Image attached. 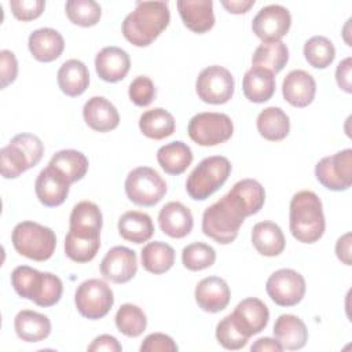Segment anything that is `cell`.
<instances>
[{"instance_id":"obj_1","label":"cell","mask_w":352,"mask_h":352,"mask_svg":"<svg viewBox=\"0 0 352 352\" xmlns=\"http://www.w3.org/2000/svg\"><path fill=\"white\" fill-rule=\"evenodd\" d=\"M166 1H138L122 22L124 37L136 47L150 45L169 25Z\"/></svg>"},{"instance_id":"obj_2","label":"cell","mask_w":352,"mask_h":352,"mask_svg":"<svg viewBox=\"0 0 352 352\" xmlns=\"http://www.w3.org/2000/svg\"><path fill=\"white\" fill-rule=\"evenodd\" d=\"M248 212L242 202L230 191L208 206L202 216V231L217 243L228 245L238 236Z\"/></svg>"},{"instance_id":"obj_3","label":"cell","mask_w":352,"mask_h":352,"mask_svg":"<svg viewBox=\"0 0 352 352\" xmlns=\"http://www.w3.org/2000/svg\"><path fill=\"white\" fill-rule=\"evenodd\" d=\"M289 227L292 235L302 243L319 241L324 232V214L320 198L309 190L293 195L289 209Z\"/></svg>"},{"instance_id":"obj_4","label":"cell","mask_w":352,"mask_h":352,"mask_svg":"<svg viewBox=\"0 0 352 352\" xmlns=\"http://www.w3.org/2000/svg\"><path fill=\"white\" fill-rule=\"evenodd\" d=\"M11 285L22 298L33 301L38 307L55 305L63 293L59 276L51 272H40L28 265H19L11 272Z\"/></svg>"},{"instance_id":"obj_5","label":"cell","mask_w":352,"mask_h":352,"mask_svg":"<svg viewBox=\"0 0 352 352\" xmlns=\"http://www.w3.org/2000/svg\"><path fill=\"white\" fill-rule=\"evenodd\" d=\"M44 144L33 133L15 135L11 142L0 150V169L4 179H15L43 158Z\"/></svg>"},{"instance_id":"obj_6","label":"cell","mask_w":352,"mask_h":352,"mask_svg":"<svg viewBox=\"0 0 352 352\" xmlns=\"http://www.w3.org/2000/svg\"><path fill=\"white\" fill-rule=\"evenodd\" d=\"M14 249L34 261H45L52 257L56 248L55 232L36 221L18 223L11 235Z\"/></svg>"},{"instance_id":"obj_7","label":"cell","mask_w":352,"mask_h":352,"mask_svg":"<svg viewBox=\"0 0 352 352\" xmlns=\"http://www.w3.org/2000/svg\"><path fill=\"white\" fill-rule=\"evenodd\" d=\"M231 162L223 155L204 158L186 182L187 194L195 201H204L216 192L228 179Z\"/></svg>"},{"instance_id":"obj_8","label":"cell","mask_w":352,"mask_h":352,"mask_svg":"<svg viewBox=\"0 0 352 352\" xmlns=\"http://www.w3.org/2000/svg\"><path fill=\"white\" fill-rule=\"evenodd\" d=\"M166 183L160 173L150 166L132 169L125 179L128 199L139 206H154L166 194Z\"/></svg>"},{"instance_id":"obj_9","label":"cell","mask_w":352,"mask_h":352,"mask_svg":"<svg viewBox=\"0 0 352 352\" xmlns=\"http://www.w3.org/2000/svg\"><path fill=\"white\" fill-rule=\"evenodd\" d=\"M187 132L190 139L199 146H217L232 136L234 124L224 113L204 111L190 120Z\"/></svg>"},{"instance_id":"obj_10","label":"cell","mask_w":352,"mask_h":352,"mask_svg":"<svg viewBox=\"0 0 352 352\" xmlns=\"http://www.w3.org/2000/svg\"><path fill=\"white\" fill-rule=\"evenodd\" d=\"M74 304L81 316L95 320L109 314L114 304V294L104 280L88 279L76 289Z\"/></svg>"},{"instance_id":"obj_11","label":"cell","mask_w":352,"mask_h":352,"mask_svg":"<svg viewBox=\"0 0 352 352\" xmlns=\"http://www.w3.org/2000/svg\"><path fill=\"white\" fill-rule=\"evenodd\" d=\"M235 81L230 70L223 66L212 65L201 70L195 81L198 98L209 104L227 103L234 95Z\"/></svg>"},{"instance_id":"obj_12","label":"cell","mask_w":352,"mask_h":352,"mask_svg":"<svg viewBox=\"0 0 352 352\" xmlns=\"http://www.w3.org/2000/svg\"><path fill=\"white\" fill-rule=\"evenodd\" d=\"M315 176L327 190H348L352 184V150L345 148L322 158L315 166Z\"/></svg>"},{"instance_id":"obj_13","label":"cell","mask_w":352,"mask_h":352,"mask_svg":"<svg viewBox=\"0 0 352 352\" xmlns=\"http://www.w3.org/2000/svg\"><path fill=\"white\" fill-rule=\"evenodd\" d=\"M265 290L275 304L293 307L297 305L305 294V279L300 272L292 268H282L268 278Z\"/></svg>"},{"instance_id":"obj_14","label":"cell","mask_w":352,"mask_h":352,"mask_svg":"<svg viewBox=\"0 0 352 352\" xmlns=\"http://www.w3.org/2000/svg\"><path fill=\"white\" fill-rule=\"evenodd\" d=\"M292 25V15L289 10L279 4H270L263 7L252 22L253 33L267 41H280L287 34Z\"/></svg>"},{"instance_id":"obj_15","label":"cell","mask_w":352,"mask_h":352,"mask_svg":"<svg viewBox=\"0 0 352 352\" xmlns=\"http://www.w3.org/2000/svg\"><path fill=\"white\" fill-rule=\"evenodd\" d=\"M100 230L92 226H69L65 253L76 263L91 261L100 248Z\"/></svg>"},{"instance_id":"obj_16","label":"cell","mask_w":352,"mask_h":352,"mask_svg":"<svg viewBox=\"0 0 352 352\" xmlns=\"http://www.w3.org/2000/svg\"><path fill=\"white\" fill-rule=\"evenodd\" d=\"M138 271L135 250L125 246L111 248L100 261V274L114 283L129 282Z\"/></svg>"},{"instance_id":"obj_17","label":"cell","mask_w":352,"mask_h":352,"mask_svg":"<svg viewBox=\"0 0 352 352\" xmlns=\"http://www.w3.org/2000/svg\"><path fill=\"white\" fill-rule=\"evenodd\" d=\"M69 190L70 183L67 179L51 165L44 168L34 182L36 195L38 201L47 208L62 205L69 195Z\"/></svg>"},{"instance_id":"obj_18","label":"cell","mask_w":352,"mask_h":352,"mask_svg":"<svg viewBox=\"0 0 352 352\" xmlns=\"http://www.w3.org/2000/svg\"><path fill=\"white\" fill-rule=\"evenodd\" d=\"M231 316L238 327L250 338L267 327L270 311L260 298L248 297L235 307Z\"/></svg>"},{"instance_id":"obj_19","label":"cell","mask_w":352,"mask_h":352,"mask_svg":"<svg viewBox=\"0 0 352 352\" xmlns=\"http://www.w3.org/2000/svg\"><path fill=\"white\" fill-rule=\"evenodd\" d=\"M195 301L198 307L209 314L223 311L231 298L227 282L220 276H206L201 279L195 287Z\"/></svg>"},{"instance_id":"obj_20","label":"cell","mask_w":352,"mask_h":352,"mask_svg":"<svg viewBox=\"0 0 352 352\" xmlns=\"http://www.w3.org/2000/svg\"><path fill=\"white\" fill-rule=\"evenodd\" d=\"M131 67V59L126 51L120 47H104L95 58V70L106 82H118L125 78Z\"/></svg>"},{"instance_id":"obj_21","label":"cell","mask_w":352,"mask_h":352,"mask_svg":"<svg viewBox=\"0 0 352 352\" xmlns=\"http://www.w3.org/2000/svg\"><path fill=\"white\" fill-rule=\"evenodd\" d=\"M158 224L164 234L180 239L191 232L194 219L191 210L186 205L172 201L161 208L158 213Z\"/></svg>"},{"instance_id":"obj_22","label":"cell","mask_w":352,"mask_h":352,"mask_svg":"<svg viewBox=\"0 0 352 352\" xmlns=\"http://www.w3.org/2000/svg\"><path fill=\"white\" fill-rule=\"evenodd\" d=\"M282 94L287 103L294 107H307L316 94L315 78L305 70H292L282 82Z\"/></svg>"},{"instance_id":"obj_23","label":"cell","mask_w":352,"mask_h":352,"mask_svg":"<svg viewBox=\"0 0 352 352\" xmlns=\"http://www.w3.org/2000/svg\"><path fill=\"white\" fill-rule=\"evenodd\" d=\"M85 124L96 132H110L120 124V114L116 106L103 96H92L82 107Z\"/></svg>"},{"instance_id":"obj_24","label":"cell","mask_w":352,"mask_h":352,"mask_svg":"<svg viewBox=\"0 0 352 352\" xmlns=\"http://www.w3.org/2000/svg\"><path fill=\"white\" fill-rule=\"evenodd\" d=\"M177 10L184 26L194 33H206L214 25L212 0H179Z\"/></svg>"},{"instance_id":"obj_25","label":"cell","mask_w":352,"mask_h":352,"mask_svg":"<svg viewBox=\"0 0 352 352\" xmlns=\"http://www.w3.org/2000/svg\"><path fill=\"white\" fill-rule=\"evenodd\" d=\"M28 47L36 60L47 63L58 59L62 55L65 41L58 30L51 28H41L30 33Z\"/></svg>"},{"instance_id":"obj_26","label":"cell","mask_w":352,"mask_h":352,"mask_svg":"<svg viewBox=\"0 0 352 352\" xmlns=\"http://www.w3.org/2000/svg\"><path fill=\"white\" fill-rule=\"evenodd\" d=\"M272 331L275 340L287 351L301 349L308 341L307 326L296 315L283 314L278 316Z\"/></svg>"},{"instance_id":"obj_27","label":"cell","mask_w":352,"mask_h":352,"mask_svg":"<svg viewBox=\"0 0 352 352\" xmlns=\"http://www.w3.org/2000/svg\"><path fill=\"white\" fill-rule=\"evenodd\" d=\"M252 243L254 249L267 257L279 256L286 245L280 227L270 220L256 223L252 228Z\"/></svg>"},{"instance_id":"obj_28","label":"cell","mask_w":352,"mask_h":352,"mask_svg":"<svg viewBox=\"0 0 352 352\" xmlns=\"http://www.w3.org/2000/svg\"><path fill=\"white\" fill-rule=\"evenodd\" d=\"M243 95L253 103L270 100L275 92V76L267 69L252 66L243 76Z\"/></svg>"},{"instance_id":"obj_29","label":"cell","mask_w":352,"mask_h":352,"mask_svg":"<svg viewBox=\"0 0 352 352\" xmlns=\"http://www.w3.org/2000/svg\"><path fill=\"white\" fill-rule=\"evenodd\" d=\"M14 327L16 336L26 342L43 341L51 333V322L48 316L30 309H22L16 314Z\"/></svg>"},{"instance_id":"obj_30","label":"cell","mask_w":352,"mask_h":352,"mask_svg":"<svg viewBox=\"0 0 352 352\" xmlns=\"http://www.w3.org/2000/svg\"><path fill=\"white\" fill-rule=\"evenodd\" d=\"M58 85L67 96H80L89 85V72L84 62L78 59H69L58 70Z\"/></svg>"},{"instance_id":"obj_31","label":"cell","mask_w":352,"mask_h":352,"mask_svg":"<svg viewBox=\"0 0 352 352\" xmlns=\"http://www.w3.org/2000/svg\"><path fill=\"white\" fill-rule=\"evenodd\" d=\"M118 232L121 238L133 243L147 242L154 234L151 217L139 210H128L118 219Z\"/></svg>"},{"instance_id":"obj_32","label":"cell","mask_w":352,"mask_h":352,"mask_svg":"<svg viewBox=\"0 0 352 352\" xmlns=\"http://www.w3.org/2000/svg\"><path fill=\"white\" fill-rule=\"evenodd\" d=\"M192 151L182 140L170 142L157 151V161L168 175H182L192 162Z\"/></svg>"},{"instance_id":"obj_33","label":"cell","mask_w":352,"mask_h":352,"mask_svg":"<svg viewBox=\"0 0 352 352\" xmlns=\"http://www.w3.org/2000/svg\"><path fill=\"white\" fill-rule=\"evenodd\" d=\"M257 131L258 133L270 142L283 140L290 131L289 116L280 107H267L257 116Z\"/></svg>"},{"instance_id":"obj_34","label":"cell","mask_w":352,"mask_h":352,"mask_svg":"<svg viewBox=\"0 0 352 352\" xmlns=\"http://www.w3.org/2000/svg\"><path fill=\"white\" fill-rule=\"evenodd\" d=\"M139 128L146 138L161 140L175 132L176 121L168 110L162 107H155L144 111L140 116Z\"/></svg>"},{"instance_id":"obj_35","label":"cell","mask_w":352,"mask_h":352,"mask_svg":"<svg viewBox=\"0 0 352 352\" xmlns=\"http://www.w3.org/2000/svg\"><path fill=\"white\" fill-rule=\"evenodd\" d=\"M142 265L146 271L160 275L169 271L175 264V249L161 241L148 242L140 252Z\"/></svg>"},{"instance_id":"obj_36","label":"cell","mask_w":352,"mask_h":352,"mask_svg":"<svg viewBox=\"0 0 352 352\" xmlns=\"http://www.w3.org/2000/svg\"><path fill=\"white\" fill-rule=\"evenodd\" d=\"M52 168L59 170L70 184L81 180L88 172V158L77 150H60L55 153L50 161Z\"/></svg>"},{"instance_id":"obj_37","label":"cell","mask_w":352,"mask_h":352,"mask_svg":"<svg viewBox=\"0 0 352 352\" xmlns=\"http://www.w3.org/2000/svg\"><path fill=\"white\" fill-rule=\"evenodd\" d=\"M287 60L289 50L282 41L261 43L252 56L253 66L267 69L274 74L279 73L286 66Z\"/></svg>"},{"instance_id":"obj_38","label":"cell","mask_w":352,"mask_h":352,"mask_svg":"<svg viewBox=\"0 0 352 352\" xmlns=\"http://www.w3.org/2000/svg\"><path fill=\"white\" fill-rule=\"evenodd\" d=\"M230 192L242 202L248 216L258 213L265 202L264 187L254 179H242L236 182Z\"/></svg>"},{"instance_id":"obj_39","label":"cell","mask_w":352,"mask_h":352,"mask_svg":"<svg viewBox=\"0 0 352 352\" xmlns=\"http://www.w3.org/2000/svg\"><path fill=\"white\" fill-rule=\"evenodd\" d=\"M116 326L126 337H139L147 327L144 312L135 304H122L116 314Z\"/></svg>"},{"instance_id":"obj_40","label":"cell","mask_w":352,"mask_h":352,"mask_svg":"<svg viewBox=\"0 0 352 352\" xmlns=\"http://www.w3.org/2000/svg\"><path fill=\"white\" fill-rule=\"evenodd\" d=\"M305 60L315 69H326L336 58L333 43L324 36H314L304 44Z\"/></svg>"},{"instance_id":"obj_41","label":"cell","mask_w":352,"mask_h":352,"mask_svg":"<svg viewBox=\"0 0 352 352\" xmlns=\"http://www.w3.org/2000/svg\"><path fill=\"white\" fill-rule=\"evenodd\" d=\"M65 10L69 21L82 28L95 26L102 15L99 3L94 0H69L66 1Z\"/></svg>"},{"instance_id":"obj_42","label":"cell","mask_w":352,"mask_h":352,"mask_svg":"<svg viewBox=\"0 0 352 352\" xmlns=\"http://www.w3.org/2000/svg\"><path fill=\"white\" fill-rule=\"evenodd\" d=\"M216 261V252L204 242H192L182 250V263L190 271H202Z\"/></svg>"},{"instance_id":"obj_43","label":"cell","mask_w":352,"mask_h":352,"mask_svg":"<svg viewBox=\"0 0 352 352\" xmlns=\"http://www.w3.org/2000/svg\"><path fill=\"white\" fill-rule=\"evenodd\" d=\"M216 338L219 341V344L230 351H236L243 348L248 341L249 337L238 327V324L235 323L234 318L230 315H227L226 318H223L217 326H216Z\"/></svg>"},{"instance_id":"obj_44","label":"cell","mask_w":352,"mask_h":352,"mask_svg":"<svg viewBox=\"0 0 352 352\" xmlns=\"http://www.w3.org/2000/svg\"><path fill=\"white\" fill-rule=\"evenodd\" d=\"M102 212L96 204L91 201H81L74 205L70 213L69 226H92L102 228Z\"/></svg>"},{"instance_id":"obj_45","label":"cell","mask_w":352,"mask_h":352,"mask_svg":"<svg viewBox=\"0 0 352 352\" xmlns=\"http://www.w3.org/2000/svg\"><path fill=\"white\" fill-rule=\"evenodd\" d=\"M129 99L140 107L148 106L157 96V89L153 80L147 76H138L128 88Z\"/></svg>"},{"instance_id":"obj_46","label":"cell","mask_w":352,"mask_h":352,"mask_svg":"<svg viewBox=\"0 0 352 352\" xmlns=\"http://www.w3.org/2000/svg\"><path fill=\"white\" fill-rule=\"evenodd\" d=\"M10 8L16 19L28 22L38 18L43 14L45 8V1L44 0H11Z\"/></svg>"},{"instance_id":"obj_47","label":"cell","mask_w":352,"mask_h":352,"mask_svg":"<svg viewBox=\"0 0 352 352\" xmlns=\"http://www.w3.org/2000/svg\"><path fill=\"white\" fill-rule=\"evenodd\" d=\"M177 349L173 338L164 333L148 334L140 345V352H176Z\"/></svg>"},{"instance_id":"obj_48","label":"cell","mask_w":352,"mask_h":352,"mask_svg":"<svg viewBox=\"0 0 352 352\" xmlns=\"http://www.w3.org/2000/svg\"><path fill=\"white\" fill-rule=\"evenodd\" d=\"M18 74V62L15 54L10 50L0 51V88L4 89L12 84Z\"/></svg>"},{"instance_id":"obj_49","label":"cell","mask_w":352,"mask_h":352,"mask_svg":"<svg viewBox=\"0 0 352 352\" xmlns=\"http://www.w3.org/2000/svg\"><path fill=\"white\" fill-rule=\"evenodd\" d=\"M351 76H352V58L348 56V58L342 59L338 63L337 69H336L337 84L342 91H345L348 94L352 92V78H351Z\"/></svg>"},{"instance_id":"obj_50","label":"cell","mask_w":352,"mask_h":352,"mask_svg":"<svg viewBox=\"0 0 352 352\" xmlns=\"http://www.w3.org/2000/svg\"><path fill=\"white\" fill-rule=\"evenodd\" d=\"M89 352H100V351H107V352H121L122 345L118 342V340L110 334H102L96 337L87 348Z\"/></svg>"},{"instance_id":"obj_51","label":"cell","mask_w":352,"mask_h":352,"mask_svg":"<svg viewBox=\"0 0 352 352\" xmlns=\"http://www.w3.org/2000/svg\"><path fill=\"white\" fill-rule=\"evenodd\" d=\"M336 254L345 265H351V232H346L337 239Z\"/></svg>"},{"instance_id":"obj_52","label":"cell","mask_w":352,"mask_h":352,"mask_svg":"<svg viewBox=\"0 0 352 352\" xmlns=\"http://www.w3.org/2000/svg\"><path fill=\"white\" fill-rule=\"evenodd\" d=\"M250 351L252 352H282L283 348L275 338L263 337L253 342V345L250 346Z\"/></svg>"},{"instance_id":"obj_53","label":"cell","mask_w":352,"mask_h":352,"mask_svg":"<svg viewBox=\"0 0 352 352\" xmlns=\"http://www.w3.org/2000/svg\"><path fill=\"white\" fill-rule=\"evenodd\" d=\"M221 6L231 14H245L254 6V0H231L221 1Z\"/></svg>"}]
</instances>
